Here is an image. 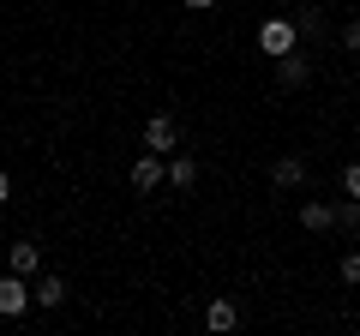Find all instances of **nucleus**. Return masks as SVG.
Masks as SVG:
<instances>
[{
  "label": "nucleus",
  "mask_w": 360,
  "mask_h": 336,
  "mask_svg": "<svg viewBox=\"0 0 360 336\" xmlns=\"http://www.w3.org/2000/svg\"><path fill=\"white\" fill-rule=\"evenodd\" d=\"M25 306H37V295H30V283L18 271H6L0 276V318H18Z\"/></svg>",
  "instance_id": "obj_1"
},
{
  "label": "nucleus",
  "mask_w": 360,
  "mask_h": 336,
  "mask_svg": "<svg viewBox=\"0 0 360 336\" xmlns=\"http://www.w3.org/2000/svg\"><path fill=\"white\" fill-rule=\"evenodd\" d=\"M258 49H264V54H288V49H300L295 18H264V30H258Z\"/></svg>",
  "instance_id": "obj_2"
},
{
  "label": "nucleus",
  "mask_w": 360,
  "mask_h": 336,
  "mask_svg": "<svg viewBox=\"0 0 360 336\" xmlns=\"http://www.w3.org/2000/svg\"><path fill=\"white\" fill-rule=\"evenodd\" d=\"M307 78H312V60H307V54H300V49L276 54V84H283V91H300Z\"/></svg>",
  "instance_id": "obj_3"
},
{
  "label": "nucleus",
  "mask_w": 360,
  "mask_h": 336,
  "mask_svg": "<svg viewBox=\"0 0 360 336\" xmlns=\"http://www.w3.org/2000/svg\"><path fill=\"white\" fill-rule=\"evenodd\" d=\"M174 144H180L174 115H150V120H144V150H156V156H162V150H174Z\"/></svg>",
  "instance_id": "obj_4"
},
{
  "label": "nucleus",
  "mask_w": 360,
  "mask_h": 336,
  "mask_svg": "<svg viewBox=\"0 0 360 336\" xmlns=\"http://www.w3.org/2000/svg\"><path fill=\"white\" fill-rule=\"evenodd\" d=\"M234 324H240V306H234L229 295H222V300H210V306H205V330H217V336H229Z\"/></svg>",
  "instance_id": "obj_5"
},
{
  "label": "nucleus",
  "mask_w": 360,
  "mask_h": 336,
  "mask_svg": "<svg viewBox=\"0 0 360 336\" xmlns=\"http://www.w3.org/2000/svg\"><path fill=\"white\" fill-rule=\"evenodd\" d=\"M168 168L156 162V150H144L139 162H132V193H156V181H162Z\"/></svg>",
  "instance_id": "obj_6"
},
{
  "label": "nucleus",
  "mask_w": 360,
  "mask_h": 336,
  "mask_svg": "<svg viewBox=\"0 0 360 336\" xmlns=\"http://www.w3.org/2000/svg\"><path fill=\"white\" fill-rule=\"evenodd\" d=\"M300 222H307L312 234H324V228H336V205H324V198H307V205H300Z\"/></svg>",
  "instance_id": "obj_7"
},
{
  "label": "nucleus",
  "mask_w": 360,
  "mask_h": 336,
  "mask_svg": "<svg viewBox=\"0 0 360 336\" xmlns=\"http://www.w3.org/2000/svg\"><path fill=\"white\" fill-rule=\"evenodd\" d=\"M270 181L276 186H300L307 181V162H300V156H276V162H270Z\"/></svg>",
  "instance_id": "obj_8"
},
{
  "label": "nucleus",
  "mask_w": 360,
  "mask_h": 336,
  "mask_svg": "<svg viewBox=\"0 0 360 336\" xmlns=\"http://www.w3.org/2000/svg\"><path fill=\"white\" fill-rule=\"evenodd\" d=\"M13 271H18V276H37V271H42V246L18 240V246H13Z\"/></svg>",
  "instance_id": "obj_9"
},
{
  "label": "nucleus",
  "mask_w": 360,
  "mask_h": 336,
  "mask_svg": "<svg viewBox=\"0 0 360 336\" xmlns=\"http://www.w3.org/2000/svg\"><path fill=\"white\" fill-rule=\"evenodd\" d=\"M30 295H37V306H60V300H66V283H60V276H42Z\"/></svg>",
  "instance_id": "obj_10"
},
{
  "label": "nucleus",
  "mask_w": 360,
  "mask_h": 336,
  "mask_svg": "<svg viewBox=\"0 0 360 336\" xmlns=\"http://www.w3.org/2000/svg\"><path fill=\"white\" fill-rule=\"evenodd\" d=\"M168 181H174L180 193H186V186L198 181V162H193V156H174V162H168Z\"/></svg>",
  "instance_id": "obj_11"
},
{
  "label": "nucleus",
  "mask_w": 360,
  "mask_h": 336,
  "mask_svg": "<svg viewBox=\"0 0 360 336\" xmlns=\"http://www.w3.org/2000/svg\"><path fill=\"white\" fill-rule=\"evenodd\" d=\"M336 228L360 234V198H342V205H336Z\"/></svg>",
  "instance_id": "obj_12"
},
{
  "label": "nucleus",
  "mask_w": 360,
  "mask_h": 336,
  "mask_svg": "<svg viewBox=\"0 0 360 336\" xmlns=\"http://www.w3.org/2000/svg\"><path fill=\"white\" fill-rule=\"evenodd\" d=\"M295 30H300V37H319L324 18H319V13H300V18H295Z\"/></svg>",
  "instance_id": "obj_13"
},
{
  "label": "nucleus",
  "mask_w": 360,
  "mask_h": 336,
  "mask_svg": "<svg viewBox=\"0 0 360 336\" xmlns=\"http://www.w3.org/2000/svg\"><path fill=\"white\" fill-rule=\"evenodd\" d=\"M336 271H342V283H348V288H354V283H360V252H348V259H342V264H336Z\"/></svg>",
  "instance_id": "obj_14"
},
{
  "label": "nucleus",
  "mask_w": 360,
  "mask_h": 336,
  "mask_svg": "<svg viewBox=\"0 0 360 336\" xmlns=\"http://www.w3.org/2000/svg\"><path fill=\"white\" fill-rule=\"evenodd\" d=\"M342 193H348V198H360V162H348V168H342Z\"/></svg>",
  "instance_id": "obj_15"
},
{
  "label": "nucleus",
  "mask_w": 360,
  "mask_h": 336,
  "mask_svg": "<svg viewBox=\"0 0 360 336\" xmlns=\"http://www.w3.org/2000/svg\"><path fill=\"white\" fill-rule=\"evenodd\" d=\"M342 49H354V54H360V18H354V25H342Z\"/></svg>",
  "instance_id": "obj_16"
},
{
  "label": "nucleus",
  "mask_w": 360,
  "mask_h": 336,
  "mask_svg": "<svg viewBox=\"0 0 360 336\" xmlns=\"http://www.w3.org/2000/svg\"><path fill=\"white\" fill-rule=\"evenodd\" d=\"M6 198H13V174H6V168H0V205H6Z\"/></svg>",
  "instance_id": "obj_17"
},
{
  "label": "nucleus",
  "mask_w": 360,
  "mask_h": 336,
  "mask_svg": "<svg viewBox=\"0 0 360 336\" xmlns=\"http://www.w3.org/2000/svg\"><path fill=\"white\" fill-rule=\"evenodd\" d=\"M180 6H193V13H205V6H217V0H180Z\"/></svg>",
  "instance_id": "obj_18"
}]
</instances>
